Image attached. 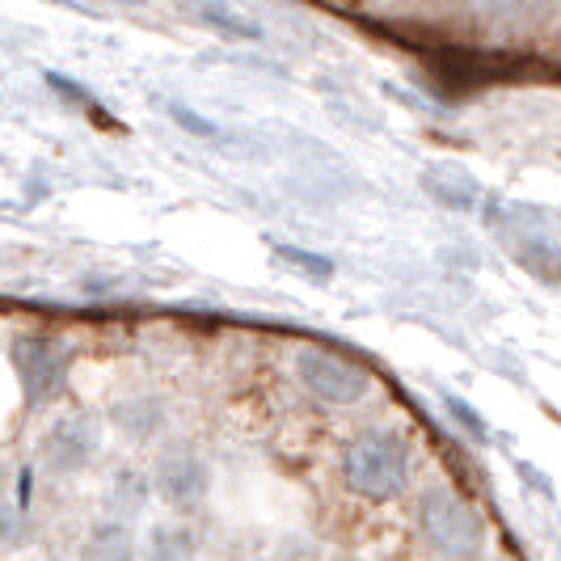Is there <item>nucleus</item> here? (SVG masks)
<instances>
[{
  "mask_svg": "<svg viewBox=\"0 0 561 561\" xmlns=\"http://www.w3.org/2000/svg\"><path fill=\"white\" fill-rule=\"evenodd\" d=\"M337 469H342V481L355 499L385 506L405 494L414 451H410V439L393 426H367V431H355L342 444Z\"/></svg>",
  "mask_w": 561,
  "mask_h": 561,
  "instance_id": "obj_1",
  "label": "nucleus"
},
{
  "mask_svg": "<svg viewBox=\"0 0 561 561\" xmlns=\"http://www.w3.org/2000/svg\"><path fill=\"white\" fill-rule=\"evenodd\" d=\"M414 524H419L422 545L444 561H481L490 545L485 515L448 481H435L422 490L414 503Z\"/></svg>",
  "mask_w": 561,
  "mask_h": 561,
  "instance_id": "obj_2",
  "label": "nucleus"
},
{
  "mask_svg": "<svg viewBox=\"0 0 561 561\" xmlns=\"http://www.w3.org/2000/svg\"><path fill=\"white\" fill-rule=\"evenodd\" d=\"M77 364V346L59 334H18L9 342V367L18 376V389L30 405H43L64 389L68 371Z\"/></svg>",
  "mask_w": 561,
  "mask_h": 561,
  "instance_id": "obj_3",
  "label": "nucleus"
},
{
  "mask_svg": "<svg viewBox=\"0 0 561 561\" xmlns=\"http://www.w3.org/2000/svg\"><path fill=\"white\" fill-rule=\"evenodd\" d=\"M296 380L321 405H355L371 393V371L330 346H305L296 355Z\"/></svg>",
  "mask_w": 561,
  "mask_h": 561,
  "instance_id": "obj_4",
  "label": "nucleus"
},
{
  "mask_svg": "<svg viewBox=\"0 0 561 561\" xmlns=\"http://www.w3.org/2000/svg\"><path fill=\"white\" fill-rule=\"evenodd\" d=\"M102 451V422L93 419L89 410H68L59 414L43 439H38V465L56 478H77L84 473Z\"/></svg>",
  "mask_w": 561,
  "mask_h": 561,
  "instance_id": "obj_5",
  "label": "nucleus"
},
{
  "mask_svg": "<svg viewBox=\"0 0 561 561\" xmlns=\"http://www.w3.org/2000/svg\"><path fill=\"white\" fill-rule=\"evenodd\" d=\"M152 499L173 506L178 515H191L211 499V465L195 451H165L152 465Z\"/></svg>",
  "mask_w": 561,
  "mask_h": 561,
  "instance_id": "obj_6",
  "label": "nucleus"
},
{
  "mask_svg": "<svg viewBox=\"0 0 561 561\" xmlns=\"http://www.w3.org/2000/svg\"><path fill=\"white\" fill-rule=\"evenodd\" d=\"M106 422L131 444H152L169 426V401L161 393H127L114 397Z\"/></svg>",
  "mask_w": 561,
  "mask_h": 561,
  "instance_id": "obj_7",
  "label": "nucleus"
},
{
  "mask_svg": "<svg viewBox=\"0 0 561 561\" xmlns=\"http://www.w3.org/2000/svg\"><path fill=\"white\" fill-rule=\"evenodd\" d=\"M152 503V481L140 465H118L111 473V485H106V519H118V524H131L140 519Z\"/></svg>",
  "mask_w": 561,
  "mask_h": 561,
  "instance_id": "obj_8",
  "label": "nucleus"
},
{
  "mask_svg": "<svg viewBox=\"0 0 561 561\" xmlns=\"http://www.w3.org/2000/svg\"><path fill=\"white\" fill-rule=\"evenodd\" d=\"M503 59L499 56H481V51H444V56H435V77L448 84L451 93H460V89H478V84H490L503 68H499Z\"/></svg>",
  "mask_w": 561,
  "mask_h": 561,
  "instance_id": "obj_9",
  "label": "nucleus"
},
{
  "mask_svg": "<svg viewBox=\"0 0 561 561\" xmlns=\"http://www.w3.org/2000/svg\"><path fill=\"white\" fill-rule=\"evenodd\" d=\"M198 549H203V536L191 524H182V519L152 524L148 536L140 540L144 561H198Z\"/></svg>",
  "mask_w": 561,
  "mask_h": 561,
  "instance_id": "obj_10",
  "label": "nucleus"
},
{
  "mask_svg": "<svg viewBox=\"0 0 561 561\" xmlns=\"http://www.w3.org/2000/svg\"><path fill=\"white\" fill-rule=\"evenodd\" d=\"M422 191L435 203H444L448 211H473L481 198L478 178H469L465 169L456 165H426L422 169Z\"/></svg>",
  "mask_w": 561,
  "mask_h": 561,
  "instance_id": "obj_11",
  "label": "nucleus"
},
{
  "mask_svg": "<svg viewBox=\"0 0 561 561\" xmlns=\"http://www.w3.org/2000/svg\"><path fill=\"white\" fill-rule=\"evenodd\" d=\"M140 558V540L131 533V524L118 519H98L81 540V561H136Z\"/></svg>",
  "mask_w": 561,
  "mask_h": 561,
  "instance_id": "obj_12",
  "label": "nucleus"
},
{
  "mask_svg": "<svg viewBox=\"0 0 561 561\" xmlns=\"http://www.w3.org/2000/svg\"><path fill=\"white\" fill-rule=\"evenodd\" d=\"M195 18L203 26L216 30V34H225V38H241V43H262L266 38V30L257 22H250L237 9H225V4H195Z\"/></svg>",
  "mask_w": 561,
  "mask_h": 561,
  "instance_id": "obj_13",
  "label": "nucleus"
},
{
  "mask_svg": "<svg viewBox=\"0 0 561 561\" xmlns=\"http://www.w3.org/2000/svg\"><path fill=\"white\" fill-rule=\"evenodd\" d=\"M271 250H275V257H283L287 266H296L300 275H309V279H317V283L334 279L337 266H334V257H325V253L305 250V245H287V241H275Z\"/></svg>",
  "mask_w": 561,
  "mask_h": 561,
  "instance_id": "obj_14",
  "label": "nucleus"
},
{
  "mask_svg": "<svg viewBox=\"0 0 561 561\" xmlns=\"http://www.w3.org/2000/svg\"><path fill=\"white\" fill-rule=\"evenodd\" d=\"M34 528H30V515L18 511L9 499H0V553H13V549H26Z\"/></svg>",
  "mask_w": 561,
  "mask_h": 561,
  "instance_id": "obj_15",
  "label": "nucleus"
},
{
  "mask_svg": "<svg viewBox=\"0 0 561 561\" xmlns=\"http://www.w3.org/2000/svg\"><path fill=\"white\" fill-rule=\"evenodd\" d=\"M165 114L186 131V136H195V140H225V131H220V123L216 118H207V114L191 111V106H182V102H165Z\"/></svg>",
  "mask_w": 561,
  "mask_h": 561,
  "instance_id": "obj_16",
  "label": "nucleus"
},
{
  "mask_svg": "<svg viewBox=\"0 0 561 561\" xmlns=\"http://www.w3.org/2000/svg\"><path fill=\"white\" fill-rule=\"evenodd\" d=\"M515 257L536 271L545 283H553V271H558V250L549 245V241H540V237H528V245H515Z\"/></svg>",
  "mask_w": 561,
  "mask_h": 561,
  "instance_id": "obj_17",
  "label": "nucleus"
},
{
  "mask_svg": "<svg viewBox=\"0 0 561 561\" xmlns=\"http://www.w3.org/2000/svg\"><path fill=\"white\" fill-rule=\"evenodd\" d=\"M444 405H448L451 419H456L460 426H465V431H469V439H478V444H485V439H490V422L481 419V414L473 410V405H469V401H465V397L448 393V397H444Z\"/></svg>",
  "mask_w": 561,
  "mask_h": 561,
  "instance_id": "obj_18",
  "label": "nucleus"
},
{
  "mask_svg": "<svg viewBox=\"0 0 561 561\" xmlns=\"http://www.w3.org/2000/svg\"><path fill=\"white\" fill-rule=\"evenodd\" d=\"M43 81L51 84L56 93H68L77 106H84V111H98V98L84 89V84H77V81H68V77H59V72H43Z\"/></svg>",
  "mask_w": 561,
  "mask_h": 561,
  "instance_id": "obj_19",
  "label": "nucleus"
},
{
  "mask_svg": "<svg viewBox=\"0 0 561 561\" xmlns=\"http://www.w3.org/2000/svg\"><path fill=\"white\" fill-rule=\"evenodd\" d=\"M9 465H4V456H0V499H4V490H9Z\"/></svg>",
  "mask_w": 561,
  "mask_h": 561,
  "instance_id": "obj_20",
  "label": "nucleus"
},
{
  "mask_svg": "<svg viewBox=\"0 0 561 561\" xmlns=\"http://www.w3.org/2000/svg\"><path fill=\"white\" fill-rule=\"evenodd\" d=\"M262 561H291L287 553H271V558H262Z\"/></svg>",
  "mask_w": 561,
  "mask_h": 561,
  "instance_id": "obj_21",
  "label": "nucleus"
}]
</instances>
